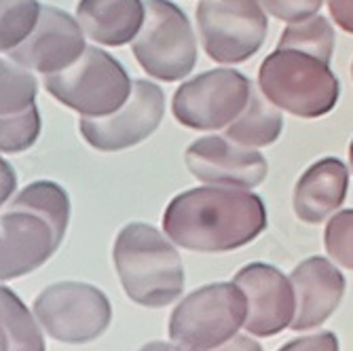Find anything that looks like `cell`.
Returning a JSON list of instances; mask_svg holds the SVG:
<instances>
[{"label": "cell", "instance_id": "7c38bea8", "mask_svg": "<svg viewBox=\"0 0 353 351\" xmlns=\"http://www.w3.org/2000/svg\"><path fill=\"white\" fill-rule=\"evenodd\" d=\"M184 161L197 180L216 186L256 188L265 182L269 163L256 148L241 146L227 136H203L192 142Z\"/></svg>", "mask_w": 353, "mask_h": 351}, {"label": "cell", "instance_id": "8fae6325", "mask_svg": "<svg viewBox=\"0 0 353 351\" xmlns=\"http://www.w3.org/2000/svg\"><path fill=\"white\" fill-rule=\"evenodd\" d=\"M165 114V93L152 81H134V91L117 112L108 117H83L81 134L89 146L102 152L132 148L150 138Z\"/></svg>", "mask_w": 353, "mask_h": 351}, {"label": "cell", "instance_id": "7402d4cb", "mask_svg": "<svg viewBox=\"0 0 353 351\" xmlns=\"http://www.w3.org/2000/svg\"><path fill=\"white\" fill-rule=\"evenodd\" d=\"M37 79L26 68L0 59V114L19 112L34 104Z\"/></svg>", "mask_w": 353, "mask_h": 351}, {"label": "cell", "instance_id": "ffe728a7", "mask_svg": "<svg viewBox=\"0 0 353 351\" xmlns=\"http://www.w3.org/2000/svg\"><path fill=\"white\" fill-rule=\"evenodd\" d=\"M334 30L330 21L322 15H313L305 21L290 23L277 41L279 49H299L305 53H311L326 63L332 61L334 53Z\"/></svg>", "mask_w": 353, "mask_h": 351}, {"label": "cell", "instance_id": "cb8c5ba5", "mask_svg": "<svg viewBox=\"0 0 353 351\" xmlns=\"http://www.w3.org/2000/svg\"><path fill=\"white\" fill-rule=\"evenodd\" d=\"M324 245L332 261L353 271V210H343L328 220Z\"/></svg>", "mask_w": 353, "mask_h": 351}, {"label": "cell", "instance_id": "2e32d148", "mask_svg": "<svg viewBox=\"0 0 353 351\" xmlns=\"http://www.w3.org/2000/svg\"><path fill=\"white\" fill-rule=\"evenodd\" d=\"M349 170L336 157H324L299 178L292 195L294 214L307 225H319L347 199Z\"/></svg>", "mask_w": 353, "mask_h": 351}, {"label": "cell", "instance_id": "f1b7e54d", "mask_svg": "<svg viewBox=\"0 0 353 351\" xmlns=\"http://www.w3.org/2000/svg\"><path fill=\"white\" fill-rule=\"evenodd\" d=\"M212 351H263V347L256 341H252L250 337H245V334H235L233 339L214 347Z\"/></svg>", "mask_w": 353, "mask_h": 351}, {"label": "cell", "instance_id": "7a4b0ae2", "mask_svg": "<svg viewBox=\"0 0 353 351\" xmlns=\"http://www.w3.org/2000/svg\"><path fill=\"white\" fill-rule=\"evenodd\" d=\"M70 199L59 184H28L0 214V281L17 279L45 265L63 241Z\"/></svg>", "mask_w": 353, "mask_h": 351}, {"label": "cell", "instance_id": "30bf717a", "mask_svg": "<svg viewBox=\"0 0 353 351\" xmlns=\"http://www.w3.org/2000/svg\"><path fill=\"white\" fill-rule=\"evenodd\" d=\"M252 83L233 68H216L182 83L172 100L176 121L188 130L214 132L229 127L248 106Z\"/></svg>", "mask_w": 353, "mask_h": 351}, {"label": "cell", "instance_id": "d4e9b609", "mask_svg": "<svg viewBox=\"0 0 353 351\" xmlns=\"http://www.w3.org/2000/svg\"><path fill=\"white\" fill-rule=\"evenodd\" d=\"M265 11L285 23H299L319 13L324 0H261Z\"/></svg>", "mask_w": 353, "mask_h": 351}, {"label": "cell", "instance_id": "1f68e13d", "mask_svg": "<svg viewBox=\"0 0 353 351\" xmlns=\"http://www.w3.org/2000/svg\"><path fill=\"white\" fill-rule=\"evenodd\" d=\"M351 77H353V63H351Z\"/></svg>", "mask_w": 353, "mask_h": 351}, {"label": "cell", "instance_id": "603a6c76", "mask_svg": "<svg viewBox=\"0 0 353 351\" xmlns=\"http://www.w3.org/2000/svg\"><path fill=\"white\" fill-rule=\"evenodd\" d=\"M41 134V114L32 104L19 112L0 114V152H23Z\"/></svg>", "mask_w": 353, "mask_h": 351}, {"label": "cell", "instance_id": "277c9868", "mask_svg": "<svg viewBox=\"0 0 353 351\" xmlns=\"http://www.w3.org/2000/svg\"><path fill=\"white\" fill-rule=\"evenodd\" d=\"M259 89L279 110L317 119L334 110L341 83L330 63L299 49H275L259 70Z\"/></svg>", "mask_w": 353, "mask_h": 351}, {"label": "cell", "instance_id": "52a82bcc", "mask_svg": "<svg viewBox=\"0 0 353 351\" xmlns=\"http://www.w3.org/2000/svg\"><path fill=\"white\" fill-rule=\"evenodd\" d=\"M146 17L132 49L152 79L176 83L197 66V37L190 19L172 0H146Z\"/></svg>", "mask_w": 353, "mask_h": 351}, {"label": "cell", "instance_id": "ba28073f", "mask_svg": "<svg viewBox=\"0 0 353 351\" xmlns=\"http://www.w3.org/2000/svg\"><path fill=\"white\" fill-rule=\"evenodd\" d=\"M203 51L218 63H243L267 41L269 19L261 0H203L197 7Z\"/></svg>", "mask_w": 353, "mask_h": 351}, {"label": "cell", "instance_id": "83f0119b", "mask_svg": "<svg viewBox=\"0 0 353 351\" xmlns=\"http://www.w3.org/2000/svg\"><path fill=\"white\" fill-rule=\"evenodd\" d=\"M17 186V176L15 170L0 157V205H5L9 197L13 195V190Z\"/></svg>", "mask_w": 353, "mask_h": 351}, {"label": "cell", "instance_id": "3957f363", "mask_svg": "<svg viewBox=\"0 0 353 351\" xmlns=\"http://www.w3.org/2000/svg\"><path fill=\"white\" fill-rule=\"evenodd\" d=\"M112 259L125 294L142 307H165L184 290V267L174 241L144 222L119 231Z\"/></svg>", "mask_w": 353, "mask_h": 351}, {"label": "cell", "instance_id": "9a60e30c", "mask_svg": "<svg viewBox=\"0 0 353 351\" xmlns=\"http://www.w3.org/2000/svg\"><path fill=\"white\" fill-rule=\"evenodd\" d=\"M296 313L292 330H309L324 324L341 305L345 294L343 273L324 257H311L303 261L290 275Z\"/></svg>", "mask_w": 353, "mask_h": 351}, {"label": "cell", "instance_id": "5b68a950", "mask_svg": "<svg viewBox=\"0 0 353 351\" xmlns=\"http://www.w3.org/2000/svg\"><path fill=\"white\" fill-rule=\"evenodd\" d=\"M45 89L83 117H108L130 100L134 83L110 53L85 47L72 66L45 77Z\"/></svg>", "mask_w": 353, "mask_h": 351}, {"label": "cell", "instance_id": "9c48e42d", "mask_svg": "<svg viewBox=\"0 0 353 351\" xmlns=\"http://www.w3.org/2000/svg\"><path fill=\"white\" fill-rule=\"evenodd\" d=\"M34 315L51 339L81 345L95 341L108 328L112 307L108 297L91 283L59 281L34 299Z\"/></svg>", "mask_w": 353, "mask_h": 351}, {"label": "cell", "instance_id": "484cf974", "mask_svg": "<svg viewBox=\"0 0 353 351\" xmlns=\"http://www.w3.org/2000/svg\"><path fill=\"white\" fill-rule=\"evenodd\" d=\"M277 351H339V339L330 330H322L309 337H301L290 341Z\"/></svg>", "mask_w": 353, "mask_h": 351}, {"label": "cell", "instance_id": "e0dca14e", "mask_svg": "<svg viewBox=\"0 0 353 351\" xmlns=\"http://www.w3.org/2000/svg\"><path fill=\"white\" fill-rule=\"evenodd\" d=\"M146 17L142 0H81L77 19L95 43L123 47L134 43Z\"/></svg>", "mask_w": 353, "mask_h": 351}, {"label": "cell", "instance_id": "d6986e66", "mask_svg": "<svg viewBox=\"0 0 353 351\" xmlns=\"http://www.w3.org/2000/svg\"><path fill=\"white\" fill-rule=\"evenodd\" d=\"M0 351H47L41 324L5 285H0Z\"/></svg>", "mask_w": 353, "mask_h": 351}, {"label": "cell", "instance_id": "4316f807", "mask_svg": "<svg viewBox=\"0 0 353 351\" xmlns=\"http://www.w3.org/2000/svg\"><path fill=\"white\" fill-rule=\"evenodd\" d=\"M328 9L332 15V21L353 34V0H328Z\"/></svg>", "mask_w": 353, "mask_h": 351}, {"label": "cell", "instance_id": "8992f818", "mask_svg": "<svg viewBox=\"0 0 353 351\" xmlns=\"http://www.w3.org/2000/svg\"><path fill=\"white\" fill-rule=\"evenodd\" d=\"M248 301L239 285L218 281L190 292L170 317V339L184 351H212L245 324Z\"/></svg>", "mask_w": 353, "mask_h": 351}, {"label": "cell", "instance_id": "f546056e", "mask_svg": "<svg viewBox=\"0 0 353 351\" xmlns=\"http://www.w3.org/2000/svg\"><path fill=\"white\" fill-rule=\"evenodd\" d=\"M140 351H184L180 345L176 343H163V341H154V343H148L144 345Z\"/></svg>", "mask_w": 353, "mask_h": 351}, {"label": "cell", "instance_id": "6da1fadb", "mask_svg": "<svg viewBox=\"0 0 353 351\" xmlns=\"http://www.w3.org/2000/svg\"><path fill=\"white\" fill-rule=\"evenodd\" d=\"M267 229V205L248 188L205 184L176 195L163 214V231L192 252H231Z\"/></svg>", "mask_w": 353, "mask_h": 351}, {"label": "cell", "instance_id": "4dcf8cb0", "mask_svg": "<svg viewBox=\"0 0 353 351\" xmlns=\"http://www.w3.org/2000/svg\"><path fill=\"white\" fill-rule=\"evenodd\" d=\"M349 166H351V172H353V140L349 144Z\"/></svg>", "mask_w": 353, "mask_h": 351}, {"label": "cell", "instance_id": "ac0fdd59", "mask_svg": "<svg viewBox=\"0 0 353 351\" xmlns=\"http://www.w3.org/2000/svg\"><path fill=\"white\" fill-rule=\"evenodd\" d=\"M283 132V117L275 104L263 98V91H254L243 112L227 127L229 140L248 146V148H263L271 146L279 140Z\"/></svg>", "mask_w": 353, "mask_h": 351}, {"label": "cell", "instance_id": "4fadbf2b", "mask_svg": "<svg viewBox=\"0 0 353 351\" xmlns=\"http://www.w3.org/2000/svg\"><path fill=\"white\" fill-rule=\"evenodd\" d=\"M85 47V32L79 19L55 7H41L34 30L9 55L17 66L47 77L72 66Z\"/></svg>", "mask_w": 353, "mask_h": 351}, {"label": "cell", "instance_id": "44dd1931", "mask_svg": "<svg viewBox=\"0 0 353 351\" xmlns=\"http://www.w3.org/2000/svg\"><path fill=\"white\" fill-rule=\"evenodd\" d=\"M41 5L37 0H0V51H11L26 41L37 26Z\"/></svg>", "mask_w": 353, "mask_h": 351}, {"label": "cell", "instance_id": "5bb4252c", "mask_svg": "<svg viewBox=\"0 0 353 351\" xmlns=\"http://www.w3.org/2000/svg\"><path fill=\"white\" fill-rule=\"evenodd\" d=\"M245 294L248 315L243 328L254 337H273L292 326L296 313V297L292 281L279 269L252 263L233 279Z\"/></svg>", "mask_w": 353, "mask_h": 351}]
</instances>
